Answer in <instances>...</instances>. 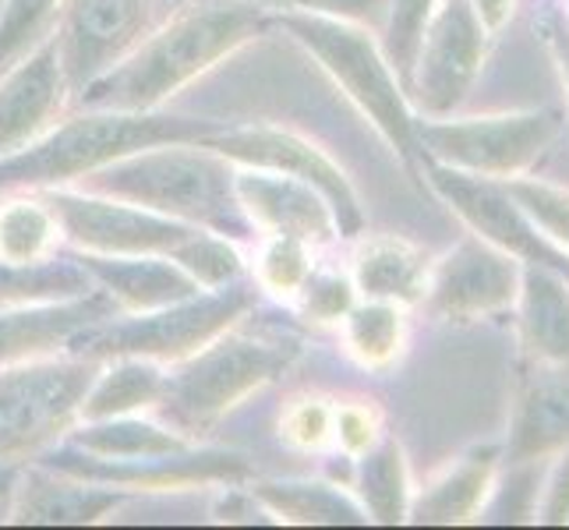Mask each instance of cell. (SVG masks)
Here are the masks:
<instances>
[{"label":"cell","mask_w":569,"mask_h":530,"mask_svg":"<svg viewBox=\"0 0 569 530\" xmlns=\"http://www.w3.org/2000/svg\"><path fill=\"white\" fill-rule=\"evenodd\" d=\"M43 199L53 206L64 241L86 254H167L170 259L199 230L134 202L74 184L47 188Z\"/></svg>","instance_id":"7c38bea8"},{"label":"cell","mask_w":569,"mask_h":530,"mask_svg":"<svg viewBox=\"0 0 569 530\" xmlns=\"http://www.w3.org/2000/svg\"><path fill=\"white\" fill-rule=\"evenodd\" d=\"M545 36H548V47H552V57H556V64H559L562 86L569 92V26L556 14V18H548V22H545Z\"/></svg>","instance_id":"b9f144b4"},{"label":"cell","mask_w":569,"mask_h":530,"mask_svg":"<svg viewBox=\"0 0 569 530\" xmlns=\"http://www.w3.org/2000/svg\"><path fill=\"white\" fill-rule=\"evenodd\" d=\"M496 474V453H470L457 467H449L442 478L431 481L425 492L410 502L407 517L415 523H463L481 509Z\"/></svg>","instance_id":"4316f807"},{"label":"cell","mask_w":569,"mask_h":530,"mask_svg":"<svg viewBox=\"0 0 569 530\" xmlns=\"http://www.w3.org/2000/svg\"><path fill=\"white\" fill-rule=\"evenodd\" d=\"M74 188L134 202L188 227L223 233L230 241L254 238V227L233 191V163L202 142H170L131 152L89 173Z\"/></svg>","instance_id":"3957f363"},{"label":"cell","mask_w":569,"mask_h":530,"mask_svg":"<svg viewBox=\"0 0 569 530\" xmlns=\"http://www.w3.org/2000/svg\"><path fill=\"white\" fill-rule=\"evenodd\" d=\"M170 259L178 262L202 290H223L230 283L244 280V254H241L238 241L223 238V233L202 230V227L194 230Z\"/></svg>","instance_id":"d6a6232c"},{"label":"cell","mask_w":569,"mask_h":530,"mask_svg":"<svg viewBox=\"0 0 569 530\" xmlns=\"http://www.w3.org/2000/svg\"><path fill=\"white\" fill-rule=\"evenodd\" d=\"M269 26L272 11L254 0H184L131 53L78 89L74 100L100 110H160L194 78L266 36Z\"/></svg>","instance_id":"6da1fadb"},{"label":"cell","mask_w":569,"mask_h":530,"mask_svg":"<svg viewBox=\"0 0 569 530\" xmlns=\"http://www.w3.org/2000/svg\"><path fill=\"white\" fill-rule=\"evenodd\" d=\"M301 340L287 332H248L230 326L199 353L167 368V389L156 407L170 428L199 442L251 392L277 382L298 361Z\"/></svg>","instance_id":"277c9868"},{"label":"cell","mask_w":569,"mask_h":530,"mask_svg":"<svg viewBox=\"0 0 569 530\" xmlns=\"http://www.w3.org/2000/svg\"><path fill=\"white\" fill-rule=\"evenodd\" d=\"M262 8H280V11H308V14H329V18H343V22H355L365 29H376L382 36L386 26V11L389 0H254Z\"/></svg>","instance_id":"f35d334b"},{"label":"cell","mask_w":569,"mask_h":530,"mask_svg":"<svg viewBox=\"0 0 569 530\" xmlns=\"http://www.w3.org/2000/svg\"><path fill=\"white\" fill-rule=\"evenodd\" d=\"M332 414L337 407L322 397H298L280 414V439L298 453H319L332 439Z\"/></svg>","instance_id":"74e56055"},{"label":"cell","mask_w":569,"mask_h":530,"mask_svg":"<svg viewBox=\"0 0 569 530\" xmlns=\"http://www.w3.org/2000/svg\"><path fill=\"white\" fill-rule=\"evenodd\" d=\"M0 4H4V0H0Z\"/></svg>","instance_id":"f6af8a7d"},{"label":"cell","mask_w":569,"mask_h":530,"mask_svg":"<svg viewBox=\"0 0 569 530\" xmlns=\"http://www.w3.org/2000/svg\"><path fill=\"white\" fill-rule=\"evenodd\" d=\"M254 301H259V287L230 283L223 290H202L194 298L173 301L167 308L117 311L100 326L86 329L68 353L86 361L146 358L170 368L191 358V353H199L230 326L244 322Z\"/></svg>","instance_id":"8992f818"},{"label":"cell","mask_w":569,"mask_h":530,"mask_svg":"<svg viewBox=\"0 0 569 530\" xmlns=\"http://www.w3.org/2000/svg\"><path fill=\"white\" fill-rule=\"evenodd\" d=\"M562 117L556 110H523L496 117H428L418 124V149L446 167L485 173V177H517L559 139Z\"/></svg>","instance_id":"ba28073f"},{"label":"cell","mask_w":569,"mask_h":530,"mask_svg":"<svg viewBox=\"0 0 569 530\" xmlns=\"http://www.w3.org/2000/svg\"><path fill=\"white\" fill-rule=\"evenodd\" d=\"M251 496L262 502L272 523L298 527H340L368 523L361 502L326 481H251Z\"/></svg>","instance_id":"484cf974"},{"label":"cell","mask_w":569,"mask_h":530,"mask_svg":"<svg viewBox=\"0 0 569 530\" xmlns=\"http://www.w3.org/2000/svg\"><path fill=\"white\" fill-rule=\"evenodd\" d=\"M74 262L89 272V280L117 304V311H152L202 293V287L167 254L74 251Z\"/></svg>","instance_id":"d6986e66"},{"label":"cell","mask_w":569,"mask_h":530,"mask_svg":"<svg viewBox=\"0 0 569 530\" xmlns=\"http://www.w3.org/2000/svg\"><path fill=\"white\" fill-rule=\"evenodd\" d=\"M202 146L227 156L233 167L277 170L319 188L326 194V202L332 206V216H337L340 238H358L365 230V209L347 170L319 142L305 139V134L277 124H238V128L220 124Z\"/></svg>","instance_id":"30bf717a"},{"label":"cell","mask_w":569,"mask_h":530,"mask_svg":"<svg viewBox=\"0 0 569 530\" xmlns=\"http://www.w3.org/2000/svg\"><path fill=\"white\" fill-rule=\"evenodd\" d=\"M64 0H4L0 4V71L53 36Z\"/></svg>","instance_id":"836d02e7"},{"label":"cell","mask_w":569,"mask_h":530,"mask_svg":"<svg viewBox=\"0 0 569 530\" xmlns=\"http://www.w3.org/2000/svg\"><path fill=\"white\" fill-rule=\"evenodd\" d=\"M316 269V248L301 238H283V233H266L254 251V287L269 293L272 301L293 304L305 280Z\"/></svg>","instance_id":"4dcf8cb0"},{"label":"cell","mask_w":569,"mask_h":530,"mask_svg":"<svg viewBox=\"0 0 569 530\" xmlns=\"http://www.w3.org/2000/svg\"><path fill=\"white\" fill-rule=\"evenodd\" d=\"M509 194L523 206V212L541 227L548 241L569 251V188H556L548 181H523V177H506Z\"/></svg>","instance_id":"e575fe53"},{"label":"cell","mask_w":569,"mask_h":530,"mask_svg":"<svg viewBox=\"0 0 569 530\" xmlns=\"http://www.w3.org/2000/svg\"><path fill=\"white\" fill-rule=\"evenodd\" d=\"M425 177H428V184L436 188L439 199L453 209L481 241L509 251L513 259L527 266L556 269L569 280V251H562L556 241L545 238L541 227L523 212V206L513 194H509L506 181L446 167L439 160H431V156H425Z\"/></svg>","instance_id":"8fae6325"},{"label":"cell","mask_w":569,"mask_h":530,"mask_svg":"<svg viewBox=\"0 0 569 530\" xmlns=\"http://www.w3.org/2000/svg\"><path fill=\"white\" fill-rule=\"evenodd\" d=\"M358 496L368 520L403 523L410 509V478L400 442L379 439L358 457Z\"/></svg>","instance_id":"f1b7e54d"},{"label":"cell","mask_w":569,"mask_h":530,"mask_svg":"<svg viewBox=\"0 0 569 530\" xmlns=\"http://www.w3.org/2000/svg\"><path fill=\"white\" fill-rule=\"evenodd\" d=\"M436 4L439 0H389L386 26H382V50L400 78H407V71H410L418 39L425 32V22L431 18V11H436Z\"/></svg>","instance_id":"d590c367"},{"label":"cell","mask_w":569,"mask_h":530,"mask_svg":"<svg viewBox=\"0 0 569 530\" xmlns=\"http://www.w3.org/2000/svg\"><path fill=\"white\" fill-rule=\"evenodd\" d=\"M61 244L64 233L43 191H11L0 202V262L36 266L57 259Z\"/></svg>","instance_id":"83f0119b"},{"label":"cell","mask_w":569,"mask_h":530,"mask_svg":"<svg viewBox=\"0 0 569 530\" xmlns=\"http://www.w3.org/2000/svg\"><path fill=\"white\" fill-rule=\"evenodd\" d=\"M358 301V290L350 277H340V272H322L319 266L311 269V277L305 280L298 301L293 308L301 311V319L316 322V326H332L343 322V316Z\"/></svg>","instance_id":"8d00e7d4"},{"label":"cell","mask_w":569,"mask_h":530,"mask_svg":"<svg viewBox=\"0 0 569 530\" xmlns=\"http://www.w3.org/2000/svg\"><path fill=\"white\" fill-rule=\"evenodd\" d=\"M110 316H117V304L100 287L57 301L0 304V368L61 358L86 329Z\"/></svg>","instance_id":"e0dca14e"},{"label":"cell","mask_w":569,"mask_h":530,"mask_svg":"<svg viewBox=\"0 0 569 530\" xmlns=\"http://www.w3.org/2000/svg\"><path fill=\"white\" fill-rule=\"evenodd\" d=\"M128 502L124 492L96 481H82L36 463V470L22 478L14 488L11 502V523H39V527H82L100 523L113 509Z\"/></svg>","instance_id":"ffe728a7"},{"label":"cell","mask_w":569,"mask_h":530,"mask_svg":"<svg viewBox=\"0 0 569 530\" xmlns=\"http://www.w3.org/2000/svg\"><path fill=\"white\" fill-rule=\"evenodd\" d=\"M470 8L481 18L485 32H499L506 26L509 11H513V0H470Z\"/></svg>","instance_id":"7bdbcfd3"},{"label":"cell","mask_w":569,"mask_h":530,"mask_svg":"<svg viewBox=\"0 0 569 530\" xmlns=\"http://www.w3.org/2000/svg\"><path fill=\"white\" fill-rule=\"evenodd\" d=\"M520 343L523 353L559 376L569 371V280L556 269L523 266L520 272Z\"/></svg>","instance_id":"44dd1931"},{"label":"cell","mask_w":569,"mask_h":530,"mask_svg":"<svg viewBox=\"0 0 569 530\" xmlns=\"http://www.w3.org/2000/svg\"><path fill=\"white\" fill-rule=\"evenodd\" d=\"M332 439L340 442L347 457H361L368 446H376L379 436V414L371 403H343L332 414Z\"/></svg>","instance_id":"ab89813d"},{"label":"cell","mask_w":569,"mask_h":530,"mask_svg":"<svg viewBox=\"0 0 569 530\" xmlns=\"http://www.w3.org/2000/svg\"><path fill=\"white\" fill-rule=\"evenodd\" d=\"M541 523H566L569 520V449L556 457L552 474L545 481V496L538 502V517Z\"/></svg>","instance_id":"60d3db41"},{"label":"cell","mask_w":569,"mask_h":530,"mask_svg":"<svg viewBox=\"0 0 569 530\" xmlns=\"http://www.w3.org/2000/svg\"><path fill=\"white\" fill-rule=\"evenodd\" d=\"M74 89L61 64L57 39L47 36L11 68L0 71V160L22 152L61 121Z\"/></svg>","instance_id":"2e32d148"},{"label":"cell","mask_w":569,"mask_h":530,"mask_svg":"<svg viewBox=\"0 0 569 530\" xmlns=\"http://www.w3.org/2000/svg\"><path fill=\"white\" fill-rule=\"evenodd\" d=\"M485 36L470 0H439L403 78L407 100H415L425 117L453 113L481 71Z\"/></svg>","instance_id":"4fadbf2b"},{"label":"cell","mask_w":569,"mask_h":530,"mask_svg":"<svg viewBox=\"0 0 569 530\" xmlns=\"http://www.w3.org/2000/svg\"><path fill=\"white\" fill-rule=\"evenodd\" d=\"M520 272V259L481 241L478 233H467L442 262L431 266L421 301L439 319L470 322L481 316H496V311L517 304Z\"/></svg>","instance_id":"9a60e30c"},{"label":"cell","mask_w":569,"mask_h":530,"mask_svg":"<svg viewBox=\"0 0 569 530\" xmlns=\"http://www.w3.org/2000/svg\"><path fill=\"white\" fill-rule=\"evenodd\" d=\"M152 26V0H64L53 39L71 89H86L113 68Z\"/></svg>","instance_id":"5bb4252c"},{"label":"cell","mask_w":569,"mask_h":530,"mask_svg":"<svg viewBox=\"0 0 569 530\" xmlns=\"http://www.w3.org/2000/svg\"><path fill=\"white\" fill-rule=\"evenodd\" d=\"M220 128L202 117L163 110H100L82 107L61 117L43 139L0 160V191L71 188L131 152L170 142H206Z\"/></svg>","instance_id":"7a4b0ae2"},{"label":"cell","mask_w":569,"mask_h":530,"mask_svg":"<svg viewBox=\"0 0 569 530\" xmlns=\"http://www.w3.org/2000/svg\"><path fill=\"white\" fill-rule=\"evenodd\" d=\"M569 449V379H541L523 392L509 431V463H531Z\"/></svg>","instance_id":"d4e9b609"},{"label":"cell","mask_w":569,"mask_h":530,"mask_svg":"<svg viewBox=\"0 0 569 530\" xmlns=\"http://www.w3.org/2000/svg\"><path fill=\"white\" fill-rule=\"evenodd\" d=\"M68 442L74 449L103 460H146V457H170L184 453L194 442L181 436L167 421H152L146 414H124L107 421H78L68 431Z\"/></svg>","instance_id":"cb8c5ba5"},{"label":"cell","mask_w":569,"mask_h":530,"mask_svg":"<svg viewBox=\"0 0 569 530\" xmlns=\"http://www.w3.org/2000/svg\"><path fill=\"white\" fill-rule=\"evenodd\" d=\"M39 463L61 474L117 488V492H191L212 484H244L251 481V460L233 449H206L194 442L184 453L146 457V460H103L74 449L71 442L50 446L39 453Z\"/></svg>","instance_id":"9c48e42d"},{"label":"cell","mask_w":569,"mask_h":530,"mask_svg":"<svg viewBox=\"0 0 569 530\" xmlns=\"http://www.w3.org/2000/svg\"><path fill=\"white\" fill-rule=\"evenodd\" d=\"M233 191L259 238L283 233L301 238L311 248H322L340 238L337 216L319 188H311L298 177H287L262 167H233Z\"/></svg>","instance_id":"ac0fdd59"},{"label":"cell","mask_w":569,"mask_h":530,"mask_svg":"<svg viewBox=\"0 0 569 530\" xmlns=\"http://www.w3.org/2000/svg\"><path fill=\"white\" fill-rule=\"evenodd\" d=\"M407 337L403 304L392 301H355L343 316V343L347 353L368 371H382L400 358Z\"/></svg>","instance_id":"f546056e"},{"label":"cell","mask_w":569,"mask_h":530,"mask_svg":"<svg viewBox=\"0 0 569 530\" xmlns=\"http://www.w3.org/2000/svg\"><path fill=\"white\" fill-rule=\"evenodd\" d=\"M96 283L74 259L68 262H36V266H11L0 262V304H26V301H57L86 293Z\"/></svg>","instance_id":"1f68e13d"},{"label":"cell","mask_w":569,"mask_h":530,"mask_svg":"<svg viewBox=\"0 0 569 530\" xmlns=\"http://www.w3.org/2000/svg\"><path fill=\"white\" fill-rule=\"evenodd\" d=\"M167 389V364L146 358H110L100 361L82 397L78 421H107L124 414H149L160 407Z\"/></svg>","instance_id":"603a6c76"},{"label":"cell","mask_w":569,"mask_h":530,"mask_svg":"<svg viewBox=\"0 0 569 530\" xmlns=\"http://www.w3.org/2000/svg\"><path fill=\"white\" fill-rule=\"evenodd\" d=\"M431 262L421 248L403 238H365L355 251V280L358 298L418 304L425 298Z\"/></svg>","instance_id":"7402d4cb"},{"label":"cell","mask_w":569,"mask_h":530,"mask_svg":"<svg viewBox=\"0 0 569 530\" xmlns=\"http://www.w3.org/2000/svg\"><path fill=\"white\" fill-rule=\"evenodd\" d=\"M170 4H184V0H170Z\"/></svg>","instance_id":"ee69618b"},{"label":"cell","mask_w":569,"mask_h":530,"mask_svg":"<svg viewBox=\"0 0 569 530\" xmlns=\"http://www.w3.org/2000/svg\"><path fill=\"white\" fill-rule=\"evenodd\" d=\"M100 361L43 358L0 368V463L39 457L68 439Z\"/></svg>","instance_id":"52a82bcc"},{"label":"cell","mask_w":569,"mask_h":530,"mask_svg":"<svg viewBox=\"0 0 569 530\" xmlns=\"http://www.w3.org/2000/svg\"><path fill=\"white\" fill-rule=\"evenodd\" d=\"M277 26L316 57L319 68L332 78V86L358 107L361 117H368L386 146H392V152L415 160L418 117L410 110L403 78L389 64L376 29L308 11H280Z\"/></svg>","instance_id":"5b68a950"}]
</instances>
